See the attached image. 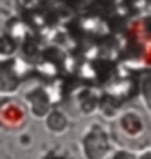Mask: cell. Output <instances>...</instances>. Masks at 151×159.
Listing matches in <instances>:
<instances>
[{
	"mask_svg": "<svg viewBox=\"0 0 151 159\" xmlns=\"http://www.w3.org/2000/svg\"><path fill=\"white\" fill-rule=\"evenodd\" d=\"M80 146L85 159H107L114 153L112 138L101 124H91L85 130L80 140Z\"/></svg>",
	"mask_w": 151,
	"mask_h": 159,
	"instance_id": "1",
	"label": "cell"
},
{
	"mask_svg": "<svg viewBox=\"0 0 151 159\" xmlns=\"http://www.w3.org/2000/svg\"><path fill=\"white\" fill-rule=\"evenodd\" d=\"M145 120L136 111H125L117 119V132L127 140H136L145 133Z\"/></svg>",
	"mask_w": 151,
	"mask_h": 159,
	"instance_id": "2",
	"label": "cell"
},
{
	"mask_svg": "<svg viewBox=\"0 0 151 159\" xmlns=\"http://www.w3.org/2000/svg\"><path fill=\"white\" fill-rule=\"evenodd\" d=\"M26 104H28V111L34 119H42L44 120L49 112L52 111V102H50V96L47 94L46 89L42 88H34L31 91H28L25 94Z\"/></svg>",
	"mask_w": 151,
	"mask_h": 159,
	"instance_id": "3",
	"label": "cell"
},
{
	"mask_svg": "<svg viewBox=\"0 0 151 159\" xmlns=\"http://www.w3.org/2000/svg\"><path fill=\"white\" fill-rule=\"evenodd\" d=\"M0 119H2V124L7 128H13V130L20 128L26 120V109H23L16 102L5 104L2 106V111H0Z\"/></svg>",
	"mask_w": 151,
	"mask_h": 159,
	"instance_id": "4",
	"label": "cell"
},
{
	"mask_svg": "<svg viewBox=\"0 0 151 159\" xmlns=\"http://www.w3.org/2000/svg\"><path fill=\"white\" fill-rule=\"evenodd\" d=\"M44 125L50 133L54 135H63L70 127V119L68 115L60 111V109H52L49 115L44 119Z\"/></svg>",
	"mask_w": 151,
	"mask_h": 159,
	"instance_id": "5",
	"label": "cell"
},
{
	"mask_svg": "<svg viewBox=\"0 0 151 159\" xmlns=\"http://www.w3.org/2000/svg\"><path fill=\"white\" fill-rule=\"evenodd\" d=\"M141 99L145 101L146 109L151 114V78H146L141 81Z\"/></svg>",
	"mask_w": 151,
	"mask_h": 159,
	"instance_id": "6",
	"label": "cell"
},
{
	"mask_svg": "<svg viewBox=\"0 0 151 159\" xmlns=\"http://www.w3.org/2000/svg\"><path fill=\"white\" fill-rule=\"evenodd\" d=\"M109 159H138V154L128 148H119L111 154Z\"/></svg>",
	"mask_w": 151,
	"mask_h": 159,
	"instance_id": "7",
	"label": "cell"
},
{
	"mask_svg": "<svg viewBox=\"0 0 151 159\" xmlns=\"http://www.w3.org/2000/svg\"><path fill=\"white\" fill-rule=\"evenodd\" d=\"M42 159H65V156L59 154L57 151H49V153H46L42 156Z\"/></svg>",
	"mask_w": 151,
	"mask_h": 159,
	"instance_id": "8",
	"label": "cell"
},
{
	"mask_svg": "<svg viewBox=\"0 0 151 159\" xmlns=\"http://www.w3.org/2000/svg\"><path fill=\"white\" fill-rule=\"evenodd\" d=\"M138 159H151V149H145L138 154Z\"/></svg>",
	"mask_w": 151,
	"mask_h": 159,
	"instance_id": "9",
	"label": "cell"
}]
</instances>
